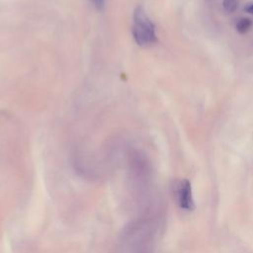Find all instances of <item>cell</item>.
Returning a JSON list of instances; mask_svg holds the SVG:
<instances>
[{
  "mask_svg": "<svg viewBox=\"0 0 253 253\" xmlns=\"http://www.w3.org/2000/svg\"><path fill=\"white\" fill-rule=\"evenodd\" d=\"M132 36L140 46H148L156 42L155 27L141 7H137L133 14Z\"/></svg>",
  "mask_w": 253,
  "mask_h": 253,
  "instance_id": "6da1fadb",
  "label": "cell"
},
{
  "mask_svg": "<svg viewBox=\"0 0 253 253\" xmlns=\"http://www.w3.org/2000/svg\"><path fill=\"white\" fill-rule=\"evenodd\" d=\"M178 203L181 209L191 211L194 209V200L192 193V186L190 181L183 180L178 187Z\"/></svg>",
  "mask_w": 253,
  "mask_h": 253,
  "instance_id": "7a4b0ae2",
  "label": "cell"
},
{
  "mask_svg": "<svg viewBox=\"0 0 253 253\" xmlns=\"http://www.w3.org/2000/svg\"><path fill=\"white\" fill-rule=\"evenodd\" d=\"M252 24H253V23H252V21H251L250 19H248V18H242V19H240V20L237 22V24H236V29H237L238 33H240V34H245V33H247V32L250 30Z\"/></svg>",
  "mask_w": 253,
  "mask_h": 253,
  "instance_id": "3957f363",
  "label": "cell"
},
{
  "mask_svg": "<svg viewBox=\"0 0 253 253\" xmlns=\"http://www.w3.org/2000/svg\"><path fill=\"white\" fill-rule=\"evenodd\" d=\"M222 6L223 8L229 12V13H232L236 10L237 8V1L236 0H223L222 2Z\"/></svg>",
  "mask_w": 253,
  "mask_h": 253,
  "instance_id": "277c9868",
  "label": "cell"
},
{
  "mask_svg": "<svg viewBox=\"0 0 253 253\" xmlns=\"http://www.w3.org/2000/svg\"><path fill=\"white\" fill-rule=\"evenodd\" d=\"M90 1L98 10H102L105 6V0H90Z\"/></svg>",
  "mask_w": 253,
  "mask_h": 253,
  "instance_id": "5b68a950",
  "label": "cell"
},
{
  "mask_svg": "<svg viewBox=\"0 0 253 253\" xmlns=\"http://www.w3.org/2000/svg\"><path fill=\"white\" fill-rule=\"evenodd\" d=\"M245 11L250 13V14H253V3L251 4H248L246 7H245Z\"/></svg>",
  "mask_w": 253,
  "mask_h": 253,
  "instance_id": "8992f818",
  "label": "cell"
}]
</instances>
